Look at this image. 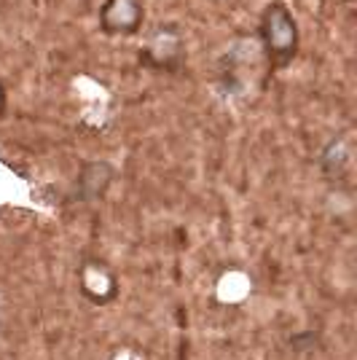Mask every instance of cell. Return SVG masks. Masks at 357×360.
<instances>
[{
	"instance_id": "1",
	"label": "cell",
	"mask_w": 357,
	"mask_h": 360,
	"mask_svg": "<svg viewBox=\"0 0 357 360\" xmlns=\"http://www.w3.org/2000/svg\"><path fill=\"white\" fill-rule=\"evenodd\" d=\"M258 44L268 70L280 73L296 62L301 51V27L285 0H268L258 14Z\"/></svg>"
},
{
	"instance_id": "2",
	"label": "cell",
	"mask_w": 357,
	"mask_h": 360,
	"mask_svg": "<svg viewBox=\"0 0 357 360\" xmlns=\"http://www.w3.org/2000/svg\"><path fill=\"white\" fill-rule=\"evenodd\" d=\"M186 32L178 22H162L153 30H148L143 46L137 49V62L150 73L175 75L186 68Z\"/></svg>"
},
{
	"instance_id": "3",
	"label": "cell",
	"mask_w": 357,
	"mask_h": 360,
	"mask_svg": "<svg viewBox=\"0 0 357 360\" xmlns=\"http://www.w3.org/2000/svg\"><path fill=\"white\" fill-rule=\"evenodd\" d=\"M145 3L143 0H103L97 11L100 32L108 38H132L143 30Z\"/></svg>"
},
{
	"instance_id": "4",
	"label": "cell",
	"mask_w": 357,
	"mask_h": 360,
	"mask_svg": "<svg viewBox=\"0 0 357 360\" xmlns=\"http://www.w3.org/2000/svg\"><path fill=\"white\" fill-rule=\"evenodd\" d=\"M78 283H81V293L91 304H100V307L116 301V296H119V280H116L113 269L100 258H89V261L81 264Z\"/></svg>"
},
{
	"instance_id": "5",
	"label": "cell",
	"mask_w": 357,
	"mask_h": 360,
	"mask_svg": "<svg viewBox=\"0 0 357 360\" xmlns=\"http://www.w3.org/2000/svg\"><path fill=\"white\" fill-rule=\"evenodd\" d=\"M113 180H116L113 165L105 162V159H94V162H86V165L81 167V172L75 178L73 194L78 202L91 205V202H97V199H103L108 194V188L113 186Z\"/></svg>"
},
{
	"instance_id": "6",
	"label": "cell",
	"mask_w": 357,
	"mask_h": 360,
	"mask_svg": "<svg viewBox=\"0 0 357 360\" xmlns=\"http://www.w3.org/2000/svg\"><path fill=\"white\" fill-rule=\"evenodd\" d=\"M320 169L327 180H342L352 169V146L349 137L336 135L325 143V148L320 150Z\"/></svg>"
},
{
	"instance_id": "7",
	"label": "cell",
	"mask_w": 357,
	"mask_h": 360,
	"mask_svg": "<svg viewBox=\"0 0 357 360\" xmlns=\"http://www.w3.org/2000/svg\"><path fill=\"white\" fill-rule=\"evenodd\" d=\"M6 110H8V86H6V81L0 75V119L6 116Z\"/></svg>"
}]
</instances>
